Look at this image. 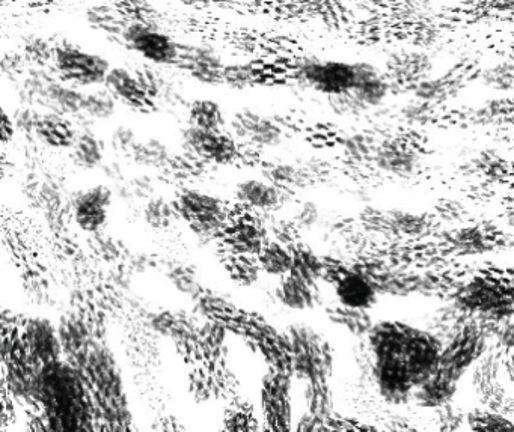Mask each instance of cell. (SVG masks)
I'll use <instances>...</instances> for the list:
<instances>
[{
	"instance_id": "cell-1",
	"label": "cell",
	"mask_w": 514,
	"mask_h": 432,
	"mask_svg": "<svg viewBox=\"0 0 514 432\" xmlns=\"http://www.w3.org/2000/svg\"><path fill=\"white\" fill-rule=\"evenodd\" d=\"M365 339L371 362L398 363L407 369L417 387L438 371L444 342L432 330L383 320L374 323Z\"/></svg>"
},
{
	"instance_id": "cell-2",
	"label": "cell",
	"mask_w": 514,
	"mask_h": 432,
	"mask_svg": "<svg viewBox=\"0 0 514 432\" xmlns=\"http://www.w3.org/2000/svg\"><path fill=\"white\" fill-rule=\"evenodd\" d=\"M365 62V59L346 61L302 56L291 65L290 76L293 82L303 88L311 89L326 98L335 97L352 91L358 85Z\"/></svg>"
},
{
	"instance_id": "cell-3",
	"label": "cell",
	"mask_w": 514,
	"mask_h": 432,
	"mask_svg": "<svg viewBox=\"0 0 514 432\" xmlns=\"http://www.w3.org/2000/svg\"><path fill=\"white\" fill-rule=\"evenodd\" d=\"M38 390L59 429H80L85 416V398L74 371L64 363L53 362L41 371Z\"/></svg>"
},
{
	"instance_id": "cell-4",
	"label": "cell",
	"mask_w": 514,
	"mask_h": 432,
	"mask_svg": "<svg viewBox=\"0 0 514 432\" xmlns=\"http://www.w3.org/2000/svg\"><path fill=\"white\" fill-rule=\"evenodd\" d=\"M454 303L471 317L505 323L514 315V286L490 277H475L457 291Z\"/></svg>"
},
{
	"instance_id": "cell-5",
	"label": "cell",
	"mask_w": 514,
	"mask_h": 432,
	"mask_svg": "<svg viewBox=\"0 0 514 432\" xmlns=\"http://www.w3.org/2000/svg\"><path fill=\"white\" fill-rule=\"evenodd\" d=\"M114 65L106 56L86 49L74 41H56L52 71L59 80L80 89L105 85L106 77Z\"/></svg>"
},
{
	"instance_id": "cell-6",
	"label": "cell",
	"mask_w": 514,
	"mask_h": 432,
	"mask_svg": "<svg viewBox=\"0 0 514 432\" xmlns=\"http://www.w3.org/2000/svg\"><path fill=\"white\" fill-rule=\"evenodd\" d=\"M293 374L305 381H329L334 372V353L329 342L308 324L288 327Z\"/></svg>"
},
{
	"instance_id": "cell-7",
	"label": "cell",
	"mask_w": 514,
	"mask_h": 432,
	"mask_svg": "<svg viewBox=\"0 0 514 432\" xmlns=\"http://www.w3.org/2000/svg\"><path fill=\"white\" fill-rule=\"evenodd\" d=\"M489 324L472 317L453 338L444 342L439 368L460 381L489 351Z\"/></svg>"
},
{
	"instance_id": "cell-8",
	"label": "cell",
	"mask_w": 514,
	"mask_h": 432,
	"mask_svg": "<svg viewBox=\"0 0 514 432\" xmlns=\"http://www.w3.org/2000/svg\"><path fill=\"white\" fill-rule=\"evenodd\" d=\"M121 47L138 61L154 67L174 70L180 52V40L153 23L129 22L121 38Z\"/></svg>"
},
{
	"instance_id": "cell-9",
	"label": "cell",
	"mask_w": 514,
	"mask_h": 432,
	"mask_svg": "<svg viewBox=\"0 0 514 432\" xmlns=\"http://www.w3.org/2000/svg\"><path fill=\"white\" fill-rule=\"evenodd\" d=\"M174 204L178 217L189 223L198 237H219L228 216L221 199L199 190L186 189L178 193Z\"/></svg>"
},
{
	"instance_id": "cell-10",
	"label": "cell",
	"mask_w": 514,
	"mask_h": 432,
	"mask_svg": "<svg viewBox=\"0 0 514 432\" xmlns=\"http://www.w3.org/2000/svg\"><path fill=\"white\" fill-rule=\"evenodd\" d=\"M227 130L242 147L254 151L279 147L285 137L284 125L278 119L252 107L236 110L228 119Z\"/></svg>"
},
{
	"instance_id": "cell-11",
	"label": "cell",
	"mask_w": 514,
	"mask_h": 432,
	"mask_svg": "<svg viewBox=\"0 0 514 432\" xmlns=\"http://www.w3.org/2000/svg\"><path fill=\"white\" fill-rule=\"evenodd\" d=\"M227 59L221 50L205 41H180L177 64L174 70L189 77L202 86L224 85V71Z\"/></svg>"
},
{
	"instance_id": "cell-12",
	"label": "cell",
	"mask_w": 514,
	"mask_h": 432,
	"mask_svg": "<svg viewBox=\"0 0 514 432\" xmlns=\"http://www.w3.org/2000/svg\"><path fill=\"white\" fill-rule=\"evenodd\" d=\"M379 65L394 89L410 91L435 74V59L430 52L414 46L389 50Z\"/></svg>"
},
{
	"instance_id": "cell-13",
	"label": "cell",
	"mask_w": 514,
	"mask_h": 432,
	"mask_svg": "<svg viewBox=\"0 0 514 432\" xmlns=\"http://www.w3.org/2000/svg\"><path fill=\"white\" fill-rule=\"evenodd\" d=\"M183 150L207 165H233L242 157V145L228 130L212 131L187 125L181 133Z\"/></svg>"
},
{
	"instance_id": "cell-14",
	"label": "cell",
	"mask_w": 514,
	"mask_h": 432,
	"mask_svg": "<svg viewBox=\"0 0 514 432\" xmlns=\"http://www.w3.org/2000/svg\"><path fill=\"white\" fill-rule=\"evenodd\" d=\"M242 207V210L228 213L219 237H221L222 246L227 249L257 256L264 244L267 243V229L264 228L263 222L255 210L245 207V205Z\"/></svg>"
},
{
	"instance_id": "cell-15",
	"label": "cell",
	"mask_w": 514,
	"mask_h": 432,
	"mask_svg": "<svg viewBox=\"0 0 514 432\" xmlns=\"http://www.w3.org/2000/svg\"><path fill=\"white\" fill-rule=\"evenodd\" d=\"M323 277L331 279L335 297L341 305L370 311L379 299V285L374 277L368 276L364 271L355 268H338L332 271L325 268Z\"/></svg>"
},
{
	"instance_id": "cell-16",
	"label": "cell",
	"mask_w": 514,
	"mask_h": 432,
	"mask_svg": "<svg viewBox=\"0 0 514 432\" xmlns=\"http://www.w3.org/2000/svg\"><path fill=\"white\" fill-rule=\"evenodd\" d=\"M103 86L114 95L120 106L138 115H153L160 110L159 103L151 97L133 67L114 65Z\"/></svg>"
},
{
	"instance_id": "cell-17",
	"label": "cell",
	"mask_w": 514,
	"mask_h": 432,
	"mask_svg": "<svg viewBox=\"0 0 514 432\" xmlns=\"http://www.w3.org/2000/svg\"><path fill=\"white\" fill-rule=\"evenodd\" d=\"M291 381L287 372L273 371L264 378L261 390L264 419L272 431H288L291 426Z\"/></svg>"
},
{
	"instance_id": "cell-18",
	"label": "cell",
	"mask_w": 514,
	"mask_h": 432,
	"mask_svg": "<svg viewBox=\"0 0 514 432\" xmlns=\"http://www.w3.org/2000/svg\"><path fill=\"white\" fill-rule=\"evenodd\" d=\"M114 190L105 184L83 190L73 201L74 220L82 231L95 234L108 222Z\"/></svg>"
},
{
	"instance_id": "cell-19",
	"label": "cell",
	"mask_w": 514,
	"mask_h": 432,
	"mask_svg": "<svg viewBox=\"0 0 514 432\" xmlns=\"http://www.w3.org/2000/svg\"><path fill=\"white\" fill-rule=\"evenodd\" d=\"M22 339L35 365L44 368L50 363L58 362L61 356V339L50 321L43 318H32L26 321L22 330Z\"/></svg>"
},
{
	"instance_id": "cell-20",
	"label": "cell",
	"mask_w": 514,
	"mask_h": 432,
	"mask_svg": "<svg viewBox=\"0 0 514 432\" xmlns=\"http://www.w3.org/2000/svg\"><path fill=\"white\" fill-rule=\"evenodd\" d=\"M77 134L79 127L67 116L49 110H41L38 115L34 137L50 150L70 151L76 142Z\"/></svg>"
},
{
	"instance_id": "cell-21",
	"label": "cell",
	"mask_w": 514,
	"mask_h": 432,
	"mask_svg": "<svg viewBox=\"0 0 514 432\" xmlns=\"http://www.w3.org/2000/svg\"><path fill=\"white\" fill-rule=\"evenodd\" d=\"M373 159L383 171L404 175L418 168L420 154L401 140H386L377 145Z\"/></svg>"
},
{
	"instance_id": "cell-22",
	"label": "cell",
	"mask_w": 514,
	"mask_h": 432,
	"mask_svg": "<svg viewBox=\"0 0 514 432\" xmlns=\"http://www.w3.org/2000/svg\"><path fill=\"white\" fill-rule=\"evenodd\" d=\"M279 302L293 311H308L320 303V290L317 282L302 279L288 273L282 276L276 291Z\"/></svg>"
},
{
	"instance_id": "cell-23",
	"label": "cell",
	"mask_w": 514,
	"mask_h": 432,
	"mask_svg": "<svg viewBox=\"0 0 514 432\" xmlns=\"http://www.w3.org/2000/svg\"><path fill=\"white\" fill-rule=\"evenodd\" d=\"M106 151H108V142L98 136L92 127L79 128L76 142L70 150V159L77 168L83 171H94V169H100L106 162Z\"/></svg>"
},
{
	"instance_id": "cell-24",
	"label": "cell",
	"mask_w": 514,
	"mask_h": 432,
	"mask_svg": "<svg viewBox=\"0 0 514 432\" xmlns=\"http://www.w3.org/2000/svg\"><path fill=\"white\" fill-rule=\"evenodd\" d=\"M459 383L460 381L454 380L453 377L438 369L435 374L430 375L415 389L412 399L420 407L438 410V408L453 402L457 389H459Z\"/></svg>"
},
{
	"instance_id": "cell-25",
	"label": "cell",
	"mask_w": 514,
	"mask_h": 432,
	"mask_svg": "<svg viewBox=\"0 0 514 432\" xmlns=\"http://www.w3.org/2000/svg\"><path fill=\"white\" fill-rule=\"evenodd\" d=\"M118 106L120 104L105 86L85 89L82 110H80L79 118L74 122L77 127L86 128L92 127L98 122L111 121L117 115Z\"/></svg>"
},
{
	"instance_id": "cell-26",
	"label": "cell",
	"mask_w": 514,
	"mask_h": 432,
	"mask_svg": "<svg viewBox=\"0 0 514 432\" xmlns=\"http://www.w3.org/2000/svg\"><path fill=\"white\" fill-rule=\"evenodd\" d=\"M83 95H85V89L68 85V83L62 82L56 77L44 92L41 110L59 113V115L67 116V118L76 121L79 118L80 110H82Z\"/></svg>"
},
{
	"instance_id": "cell-27",
	"label": "cell",
	"mask_w": 514,
	"mask_h": 432,
	"mask_svg": "<svg viewBox=\"0 0 514 432\" xmlns=\"http://www.w3.org/2000/svg\"><path fill=\"white\" fill-rule=\"evenodd\" d=\"M85 22L95 34L103 35L118 46H121L124 29L129 25V20L121 13L118 5L108 4H95L86 8Z\"/></svg>"
},
{
	"instance_id": "cell-28",
	"label": "cell",
	"mask_w": 514,
	"mask_h": 432,
	"mask_svg": "<svg viewBox=\"0 0 514 432\" xmlns=\"http://www.w3.org/2000/svg\"><path fill=\"white\" fill-rule=\"evenodd\" d=\"M284 193L267 180H245L236 190L240 204L255 211L275 210L284 202Z\"/></svg>"
},
{
	"instance_id": "cell-29",
	"label": "cell",
	"mask_w": 514,
	"mask_h": 432,
	"mask_svg": "<svg viewBox=\"0 0 514 432\" xmlns=\"http://www.w3.org/2000/svg\"><path fill=\"white\" fill-rule=\"evenodd\" d=\"M187 125L202 130L222 131L228 128V118L218 101L212 98H193L186 107Z\"/></svg>"
},
{
	"instance_id": "cell-30",
	"label": "cell",
	"mask_w": 514,
	"mask_h": 432,
	"mask_svg": "<svg viewBox=\"0 0 514 432\" xmlns=\"http://www.w3.org/2000/svg\"><path fill=\"white\" fill-rule=\"evenodd\" d=\"M499 363L492 354L487 351L472 368V381L475 392L480 395L481 401L492 404L499 401L502 396L501 380H499Z\"/></svg>"
},
{
	"instance_id": "cell-31",
	"label": "cell",
	"mask_w": 514,
	"mask_h": 432,
	"mask_svg": "<svg viewBox=\"0 0 514 432\" xmlns=\"http://www.w3.org/2000/svg\"><path fill=\"white\" fill-rule=\"evenodd\" d=\"M326 315L335 326L341 327L359 339L367 338L371 327L376 323L367 309L350 308L338 302L326 309Z\"/></svg>"
},
{
	"instance_id": "cell-32",
	"label": "cell",
	"mask_w": 514,
	"mask_h": 432,
	"mask_svg": "<svg viewBox=\"0 0 514 432\" xmlns=\"http://www.w3.org/2000/svg\"><path fill=\"white\" fill-rule=\"evenodd\" d=\"M174 154L168 145L157 137H144L136 142L129 159L136 166L153 171H165Z\"/></svg>"
},
{
	"instance_id": "cell-33",
	"label": "cell",
	"mask_w": 514,
	"mask_h": 432,
	"mask_svg": "<svg viewBox=\"0 0 514 432\" xmlns=\"http://www.w3.org/2000/svg\"><path fill=\"white\" fill-rule=\"evenodd\" d=\"M266 83V71L252 61H228L224 71V85L233 91H246Z\"/></svg>"
},
{
	"instance_id": "cell-34",
	"label": "cell",
	"mask_w": 514,
	"mask_h": 432,
	"mask_svg": "<svg viewBox=\"0 0 514 432\" xmlns=\"http://www.w3.org/2000/svg\"><path fill=\"white\" fill-rule=\"evenodd\" d=\"M219 259H221L222 267L225 268L228 276L237 285L249 286L257 282L261 271L257 256L233 252V250L222 246L221 258Z\"/></svg>"
},
{
	"instance_id": "cell-35",
	"label": "cell",
	"mask_w": 514,
	"mask_h": 432,
	"mask_svg": "<svg viewBox=\"0 0 514 432\" xmlns=\"http://www.w3.org/2000/svg\"><path fill=\"white\" fill-rule=\"evenodd\" d=\"M303 396L308 413L328 422L331 420L334 413V395L328 381H306Z\"/></svg>"
},
{
	"instance_id": "cell-36",
	"label": "cell",
	"mask_w": 514,
	"mask_h": 432,
	"mask_svg": "<svg viewBox=\"0 0 514 432\" xmlns=\"http://www.w3.org/2000/svg\"><path fill=\"white\" fill-rule=\"evenodd\" d=\"M258 264L261 270L266 271L270 276L282 277L290 273L293 255L291 250L278 241H270L264 244L263 249L257 255Z\"/></svg>"
},
{
	"instance_id": "cell-37",
	"label": "cell",
	"mask_w": 514,
	"mask_h": 432,
	"mask_svg": "<svg viewBox=\"0 0 514 432\" xmlns=\"http://www.w3.org/2000/svg\"><path fill=\"white\" fill-rule=\"evenodd\" d=\"M19 49L22 50L23 56L31 67L52 68L56 49V41L52 38L40 34L28 35L23 38Z\"/></svg>"
},
{
	"instance_id": "cell-38",
	"label": "cell",
	"mask_w": 514,
	"mask_h": 432,
	"mask_svg": "<svg viewBox=\"0 0 514 432\" xmlns=\"http://www.w3.org/2000/svg\"><path fill=\"white\" fill-rule=\"evenodd\" d=\"M290 250L293 255L291 274L310 282H319L325 276V261H322L313 250L302 246L291 247Z\"/></svg>"
},
{
	"instance_id": "cell-39",
	"label": "cell",
	"mask_w": 514,
	"mask_h": 432,
	"mask_svg": "<svg viewBox=\"0 0 514 432\" xmlns=\"http://www.w3.org/2000/svg\"><path fill=\"white\" fill-rule=\"evenodd\" d=\"M263 175L269 183L282 190L302 186L303 180H306L305 169L281 162L266 163L263 166Z\"/></svg>"
},
{
	"instance_id": "cell-40",
	"label": "cell",
	"mask_w": 514,
	"mask_h": 432,
	"mask_svg": "<svg viewBox=\"0 0 514 432\" xmlns=\"http://www.w3.org/2000/svg\"><path fill=\"white\" fill-rule=\"evenodd\" d=\"M466 425L472 431L502 432L514 431V423L495 410H475L466 414Z\"/></svg>"
},
{
	"instance_id": "cell-41",
	"label": "cell",
	"mask_w": 514,
	"mask_h": 432,
	"mask_svg": "<svg viewBox=\"0 0 514 432\" xmlns=\"http://www.w3.org/2000/svg\"><path fill=\"white\" fill-rule=\"evenodd\" d=\"M178 213L174 202L166 201L160 196L148 199L144 207V219L151 228L168 229L177 219Z\"/></svg>"
},
{
	"instance_id": "cell-42",
	"label": "cell",
	"mask_w": 514,
	"mask_h": 432,
	"mask_svg": "<svg viewBox=\"0 0 514 432\" xmlns=\"http://www.w3.org/2000/svg\"><path fill=\"white\" fill-rule=\"evenodd\" d=\"M59 339H61L62 350L65 353L73 354L74 357H80L85 360L86 354L83 347H86V330L83 329L82 324L70 320L62 321L59 324Z\"/></svg>"
},
{
	"instance_id": "cell-43",
	"label": "cell",
	"mask_w": 514,
	"mask_h": 432,
	"mask_svg": "<svg viewBox=\"0 0 514 432\" xmlns=\"http://www.w3.org/2000/svg\"><path fill=\"white\" fill-rule=\"evenodd\" d=\"M138 140L139 137L136 136V131L132 127L118 125L111 131L106 142H108V148H111L118 156L130 157V153H132Z\"/></svg>"
},
{
	"instance_id": "cell-44",
	"label": "cell",
	"mask_w": 514,
	"mask_h": 432,
	"mask_svg": "<svg viewBox=\"0 0 514 432\" xmlns=\"http://www.w3.org/2000/svg\"><path fill=\"white\" fill-rule=\"evenodd\" d=\"M2 74H4V79L10 80L11 83H17L23 76H25L26 71L31 68L29 62L26 61L25 56H23L22 50H5L4 55H2Z\"/></svg>"
},
{
	"instance_id": "cell-45",
	"label": "cell",
	"mask_w": 514,
	"mask_h": 432,
	"mask_svg": "<svg viewBox=\"0 0 514 432\" xmlns=\"http://www.w3.org/2000/svg\"><path fill=\"white\" fill-rule=\"evenodd\" d=\"M169 280L172 285L177 288L180 293L196 296L199 293L198 280H196L195 271L186 264L174 265L168 273Z\"/></svg>"
},
{
	"instance_id": "cell-46",
	"label": "cell",
	"mask_w": 514,
	"mask_h": 432,
	"mask_svg": "<svg viewBox=\"0 0 514 432\" xmlns=\"http://www.w3.org/2000/svg\"><path fill=\"white\" fill-rule=\"evenodd\" d=\"M435 411L438 413L439 428L442 431H457L462 423H466L465 414L460 413L457 408H454L453 402Z\"/></svg>"
},
{
	"instance_id": "cell-47",
	"label": "cell",
	"mask_w": 514,
	"mask_h": 432,
	"mask_svg": "<svg viewBox=\"0 0 514 432\" xmlns=\"http://www.w3.org/2000/svg\"><path fill=\"white\" fill-rule=\"evenodd\" d=\"M317 208L314 207V204H305L303 207H300L299 213L296 214V225L299 228H311L314 223L317 222Z\"/></svg>"
},
{
	"instance_id": "cell-48",
	"label": "cell",
	"mask_w": 514,
	"mask_h": 432,
	"mask_svg": "<svg viewBox=\"0 0 514 432\" xmlns=\"http://www.w3.org/2000/svg\"><path fill=\"white\" fill-rule=\"evenodd\" d=\"M101 174L108 181H112L114 184L121 183V181L126 180L124 177V168L120 163L115 162V160H111V162H105L101 165L100 168Z\"/></svg>"
},
{
	"instance_id": "cell-49",
	"label": "cell",
	"mask_w": 514,
	"mask_h": 432,
	"mask_svg": "<svg viewBox=\"0 0 514 432\" xmlns=\"http://www.w3.org/2000/svg\"><path fill=\"white\" fill-rule=\"evenodd\" d=\"M0 130H2V142H4V145H7V143L13 139L14 134L17 133L13 115L8 113L7 110H4V113H2V125H0Z\"/></svg>"
},
{
	"instance_id": "cell-50",
	"label": "cell",
	"mask_w": 514,
	"mask_h": 432,
	"mask_svg": "<svg viewBox=\"0 0 514 432\" xmlns=\"http://www.w3.org/2000/svg\"><path fill=\"white\" fill-rule=\"evenodd\" d=\"M498 339L501 345L514 350V323L505 321V323L499 324Z\"/></svg>"
}]
</instances>
